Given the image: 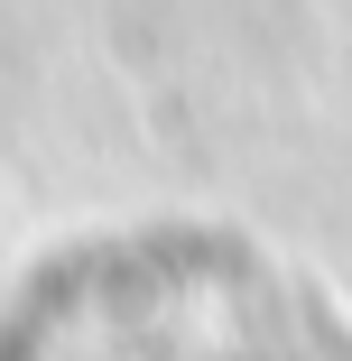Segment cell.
Returning a JSON list of instances; mask_svg holds the SVG:
<instances>
[{"instance_id": "6da1fadb", "label": "cell", "mask_w": 352, "mask_h": 361, "mask_svg": "<svg viewBox=\"0 0 352 361\" xmlns=\"http://www.w3.org/2000/svg\"><path fill=\"white\" fill-rule=\"evenodd\" d=\"M0 361H352V334L260 241L158 223L47 259L0 306Z\"/></svg>"}]
</instances>
